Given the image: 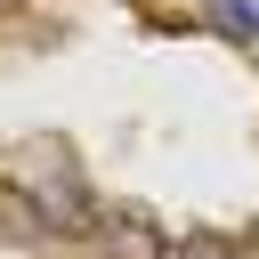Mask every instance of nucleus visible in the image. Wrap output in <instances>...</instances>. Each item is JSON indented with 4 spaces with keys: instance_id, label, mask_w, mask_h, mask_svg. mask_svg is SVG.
<instances>
[{
    "instance_id": "nucleus-2",
    "label": "nucleus",
    "mask_w": 259,
    "mask_h": 259,
    "mask_svg": "<svg viewBox=\"0 0 259 259\" xmlns=\"http://www.w3.org/2000/svg\"><path fill=\"white\" fill-rule=\"evenodd\" d=\"M105 243H113V259H162V235H154L146 210H113L105 219Z\"/></svg>"
},
{
    "instance_id": "nucleus-1",
    "label": "nucleus",
    "mask_w": 259,
    "mask_h": 259,
    "mask_svg": "<svg viewBox=\"0 0 259 259\" xmlns=\"http://www.w3.org/2000/svg\"><path fill=\"white\" fill-rule=\"evenodd\" d=\"M32 210H40V227H49V235H89V227H97V210H89V194H81L73 178L32 186Z\"/></svg>"
},
{
    "instance_id": "nucleus-3",
    "label": "nucleus",
    "mask_w": 259,
    "mask_h": 259,
    "mask_svg": "<svg viewBox=\"0 0 259 259\" xmlns=\"http://www.w3.org/2000/svg\"><path fill=\"white\" fill-rule=\"evenodd\" d=\"M40 210H32V186H8L0 178V243H40Z\"/></svg>"
},
{
    "instance_id": "nucleus-4",
    "label": "nucleus",
    "mask_w": 259,
    "mask_h": 259,
    "mask_svg": "<svg viewBox=\"0 0 259 259\" xmlns=\"http://www.w3.org/2000/svg\"><path fill=\"white\" fill-rule=\"evenodd\" d=\"M162 259H227L219 243H162Z\"/></svg>"
}]
</instances>
